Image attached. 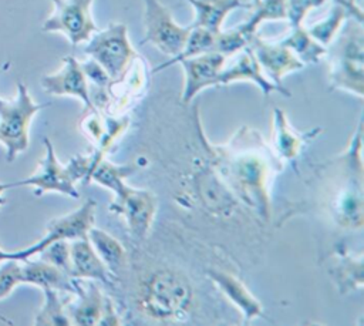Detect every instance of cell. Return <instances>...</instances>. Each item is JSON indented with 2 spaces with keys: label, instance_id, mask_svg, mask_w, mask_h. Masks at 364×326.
<instances>
[{
  "label": "cell",
  "instance_id": "obj_30",
  "mask_svg": "<svg viewBox=\"0 0 364 326\" xmlns=\"http://www.w3.org/2000/svg\"><path fill=\"white\" fill-rule=\"evenodd\" d=\"M336 283L340 286V293H346L363 286V261L361 256L350 258L343 255L334 270Z\"/></svg>",
  "mask_w": 364,
  "mask_h": 326
},
{
  "label": "cell",
  "instance_id": "obj_28",
  "mask_svg": "<svg viewBox=\"0 0 364 326\" xmlns=\"http://www.w3.org/2000/svg\"><path fill=\"white\" fill-rule=\"evenodd\" d=\"M44 293V302L34 316V325L37 326H68L71 320L67 313L65 302L61 299L60 292L51 288L41 289Z\"/></svg>",
  "mask_w": 364,
  "mask_h": 326
},
{
  "label": "cell",
  "instance_id": "obj_12",
  "mask_svg": "<svg viewBox=\"0 0 364 326\" xmlns=\"http://www.w3.org/2000/svg\"><path fill=\"white\" fill-rule=\"evenodd\" d=\"M247 46L253 51L264 75L280 88H286L282 84L284 75L304 68V64L289 47L280 43V40L269 41L257 34H253L249 38Z\"/></svg>",
  "mask_w": 364,
  "mask_h": 326
},
{
  "label": "cell",
  "instance_id": "obj_7",
  "mask_svg": "<svg viewBox=\"0 0 364 326\" xmlns=\"http://www.w3.org/2000/svg\"><path fill=\"white\" fill-rule=\"evenodd\" d=\"M95 211L97 202L88 198L77 209L65 215L53 218L46 226L44 236L27 248L11 251V259L24 261L33 258L57 241H74L78 238H87L90 228L95 222Z\"/></svg>",
  "mask_w": 364,
  "mask_h": 326
},
{
  "label": "cell",
  "instance_id": "obj_13",
  "mask_svg": "<svg viewBox=\"0 0 364 326\" xmlns=\"http://www.w3.org/2000/svg\"><path fill=\"white\" fill-rule=\"evenodd\" d=\"M226 61L228 57L216 51L181 60L179 64L185 73L182 102L189 104L205 88L216 87Z\"/></svg>",
  "mask_w": 364,
  "mask_h": 326
},
{
  "label": "cell",
  "instance_id": "obj_27",
  "mask_svg": "<svg viewBox=\"0 0 364 326\" xmlns=\"http://www.w3.org/2000/svg\"><path fill=\"white\" fill-rule=\"evenodd\" d=\"M219 33V31H218ZM218 33L210 31L205 27H198V26H191L188 38L185 41L183 48L181 50V53L172 58H169L168 61H165L164 64L158 65L156 68L152 70V73H158L172 64L179 63L183 58L188 57H193V56H199L203 53H210V51H216V36Z\"/></svg>",
  "mask_w": 364,
  "mask_h": 326
},
{
  "label": "cell",
  "instance_id": "obj_2",
  "mask_svg": "<svg viewBox=\"0 0 364 326\" xmlns=\"http://www.w3.org/2000/svg\"><path fill=\"white\" fill-rule=\"evenodd\" d=\"M328 81L333 90L364 95V36L363 23L346 21L328 44Z\"/></svg>",
  "mask_w": 364,
  "mask_h": 326
},
{
  "label": "cell",
  "instance_id": "obj_32",
  "mask_svg": "<svg viewBox=\"0 0 364 326\" xmlns=\"http://www.w3.org/2000/svg\"><path fill=\"white\" fill-rule=\"evenodd\" d=\"M40 259L60 268L68 275L70 270V241H57L38 253ZM70 276V275H68Z\"/></svg>",
  "mask_w": 364,
  "mask_h": 326
},
{
  "label": "cell",
  "instance_id": "obj_24",
  "mask_svg": "<svg viewBox=\"0 0 364 326\" xmlns=\"http://www.w3.org/2000/svg\"><path fill=\"white\" fill-rule=\"evenodd\" d=\"M87 238L97 255L108 268V270L112 273L117 272L125 259V248L122 246V243L108 232L94 225L90 228Z\"/></svg>",
  "mask_w": 364,
  "mask_h": 326
},
{
  "label": "cell",
  "instance_id": "obj_17",
  "mask_svg": "<svg viewBox=\"0 0 364 326\" xmlns=\"http://www.w3.org/2000/svg\"><path fill=\"white\" fill-rule=\"evenodd\" d=\"M208 276L219 288V290L235 305L250 322L263 315L262 302L245 286V283L235 275L218 269H208Z\"/></svg>",
  "mask_w": 364,
  "mask_h": 326
},
{
  "label": "cell",
  "instance_id": "obj_19",
  "mask_svg": "<svg viewBox=\"0 0 364 326\" xmlns=\"http://www.w3.org/2000/svg\"><path fill=\"white\" fill-rule=\"evenodd\" d=\"M274 121V147L277 151V155L283 159H287L290 162H294L297 157L300 155L301 148L309 142L311 137H314V132H300L297 131L287 120L284 111L280 108L274 110L273 114Z\"/></svg>",
  "mask_w": 364,
  "mask_h": 326
},
{
  "label": "cell",
  "instance_id": "obj_38",
  "mask_svg": "<svg viewBox=\"0 0 364 326\" xmlns=\"http://www.w3.org/2000/svg\"><path fill=\"white\" fill-rule=\"evenodd\" d=\"M1 100H3V98H0V102H1Z\"/></svg>",
  "mask_w": 364,
  "mask_h": 326
},
{
  "label": "cell",
  "instance_id": "obj_6",
  "mask_svg": "<svg viewBox=\"0 0 364 326\" xmlns=\"http://www.w3.org/2000/svg\"><path fill=\"white\" fill-rule=\"evenodd\" d=\"M84 53L104 68L111 81L122 77L138 56L129 41L127 24L119 21L97 30L88 38Z\"/></svg>",
  "mask_w": 364,
  "mask_h": 326
},
{
  "label": "cell",
  "instance_id": "obj_1",
  "mask_svg": "<svg viewBox=\"0 0 364 326\" xmlns=\"http://www.w3.org/2000/svg\"><path fill=\"white\" fill-rule=\"evenodd\" d=\"M236 137L239 142L233 137L230 144L212 148L216 172L235 196L256 209L260 216L269 218V178L273 155L256 132L252 147H243L240 132Z\"/></svg>",
  "mask_w": 364,
  "mask_h": 326
},
{
  "label": "cell",
  "instance_id": "obj_34",
  "mask_svg": "<svg viewBox=\"0 0 364 326\" xmlns=\"http://www.w3.org/2000/svg\"><path fill=\"white\" fill-rule=\"evenodd\" d=\"M334 3L343 6L348 13V17L363 23V0H333Z\"/></svg>",
  "mask_w": 364,
  "mask_h": 326
},
{
  "label": "cell",
  "instance_id": "obj_15",
  "mask_svg": "<svg viewBox=\"0 0 364 326\" xmlns=\"http://www.w3.org/2000/svg\"><path fill=\"white\" fill-rule=\"evenodd\" d=\"M73 300L65 303L71 325H98L107 298L97 286L95 280L74 279Z\"/></svg>",
  "mask_w": 364,
  "mask_h": 326
},
{
  "label": "cell",
  "instance_id": "obj_22",
  "mask_svg": "<svg viewBox=\"0 0 364 326\" xmlns=\"http://www.w3.org/2000/svg\"><path fill=\"white\" fill-rule=\"evenodd\" d=\"M138 169L135 164L117 165L104 158L92 159L91 155V167L87 175L88 181L97 182L98 185L109 189L114 195L127 186L125 179Z\"/></svg>",
  "mask_w": 364,
  "mask_h": 326
},
{
  "label": "cell",
  "instance_id": "obj_37",
  "mask_svg": "<svg viewBox=\"0 0 364 326\" xmlns=\"http://www.w3.org/2000/svg\"><path fill=\"white\" fill-rule=\"evenodd\" d=\"M7 259H11V251H6L3 249V246L0 245V263L7 261Z\"/></svg>",
  "mask_w": 364,
  "mask_h": 326
},
{
  "label": "cell",
  "instance_id": "obj_25",
  "mask_svg": "<svg viewBox=\"0 0 364 326\" xmlns=\"http://www.w3.org/2000/svg\"><path fill=\"white\" fill-rule=\"evenodd\" d=\"M249 9L250 17L243 24L237 26L249 38L256 34L257 27L263 21L287 20L286 0H252Z\"/></svg>",
  "mask_w": 364,
  "mask_h": 326
},
{
  "label": "cell",
  "instance_id": "obj_4",
  "mask_svg": "<svg viewBox=\"0 0 364 326\" xmlns=\"http://www.w3.org/2000/svg\"><path fill=\"white\" fill-rule=\"evenodd\" d=\"M44 148L46 154L44 158L40 161L37 171L20 181H14L16 186H33L34 195L40 196L48 192L63 194L71 198H80V192L75 186L78 181L85 179L90 161L87 155H75L73 157L68 164L63 165L54 151L53 142L50 138H44Z\"/></svg>",
  "mask_w": 364,
  "mask_h": 326
},
{
  "label": "cell",
  "instance_id": "obj_3",
  "mask_svg": "<svg viewBox=\"0 0 364 326\" xmlns=\"http://www.w3.org/2000/svg\"><path fill=\"white\" fill-rule=\"evenodd\" d=\"M192 303V286L178 270L158 269L141 288V307L154 319L181 320Z\"/></svg>",
  "mask_w": 364,
  "mask_h": 326
},
{
  "label": "cell",
  "instance_id": "obj_21",
  "mask_svg": "<svg viewBox=\"0 0 364 326\" xmlns=\"http://www.w3.org/2000/svg\"><path fill=\"white\" fill-rule=\"evenodd\" d=\"M198 192L203 205L212 211L213 214L226 215L230 212L235 204V195L228 188V185L222 181V178L213 171L203 172L199 177Z\"/></svg>",
  "mask_w": 364,
  "mask_h": 326
},
{
  "label": "cell",
  "instance_id": "obj_18",
  "mask_svg": "<svg viewBox=\"0 0 364 326\" xmlns=\"http://www.w3.org/2000/svg\"><path fill=\"white\" fill-rule=\"evenodd\" d=\"M21 262V275L23 283L38 286L40 289L51 288L60 293H73L74 292V279L70 278L60 268L43 261H33L31 258L20 261Z\"/></svg>",
  "mask_w": 364,
  "mask_h": 326
},
{
  "label": "cell",
  "instance_id": "obj_9",
  "mask_svg": "<svg viewBox=\"0 0 364 326\" xmlns=\"http://www.w3.org/2000/svg\"><path fill=\"white\" fill-rule=\"evenodd\" d=\"M144 3V43H151L169 58L178 56L185 46L191 26L178 24L171 11L159 0H142Z\"/></svg>",
  "mask_w": 364,
  "mask_h": 326
},
{
  "label": "cell",
  "instance_id": "obj_8",
  "mask_svg": "<svg viewBox=\"0 0 364 326\" xmlns=\"http://www.w3.org/2000/svg\"><path fill=\"white\" fill-rule=\"evenodd\" d=\"M94 0H53L54 9L44 20V33H61L73 47L87 43L98 30L91 14Z\"/></svg>",
  "mask_w": 364,
  "mask_h": 326
},
{
  "label": "cell",
  "instance_id": "obj_26",
  "mask_svg": "<svg viewBox=\"0 0 364 326\" xmlns=\"http://www.w3.org/2000/svg\"><path fill=\"white\" fill-rule=\"evenodd\" d=\"M280 43L289 47L304 65L318 63L327 53V47L314 40L303 26L291 27V31Z\"/></svg>",
  "mask_w": 364,
  "mask_h": 326
},
{
  "label": "cell",
  "instance_id": "obj_33",
  "mask_svg": "<svg viewBox=\"0 0 364 326\" xmlns=\"http://www.w3.org/2000/svg\"><path fill=\"white\" fill-rule=\"evenodd\" d=\"M328 0H286L287 20L291 27L303 26L307 14Z\"/></svg>",
  "mask_w": 364,
  "mask_h": 326
},
{
  "label": "cell",
  "instance_id": "obj_20",
  "mask_svg": "<svg viewBox=\"0 0 364 326\" xmlns=\"http://www.w3.org/2000/svg\"><path fill=\"white\" fill-rule=\"evenodd\" d=\"M195 9V21L191 26L220 31L225 19L236 9H246L249 3L242 0H186Z\"/></svg>",
  "mask_w": 364,
  "mask_h": 326
},
{
  "label": "cell",
  "instance_id": "obj_31",
  "mask_svg": "<svg viewBox=\"0 0 364 326\" xmlns=\"http://www.w3.org/2000/svg\"><path fill=\"white\" fill-rule=\"evenodd\" d=\"M23 285L21 275V262L17 259H7L0 263V300L9 298L13 290ZM0 319L6 323H11L9 319L0 316Z\"/></svg>",
  "mask_w": 364,
  "mask_h": 326
},
{
  "label": "cell",
  "instance_id": "obj_14",
  "mask_svg": "<svg viewBox=\"0 0 364 326\" xmlns=\"http://www.w3.org/2000/svg\"><path fill=\"white\" fill-rule=\"evenodd\" d=\"M232 57L233 58L230 63L226 61V64L219 75L218 85H228V84L237 83V81H250V83L256 84L264 95H269L272 93H280L286 97L291 95L287 88L277 87L273 81H270L264 75L260 64L257 63V60L249 46H246L243 50L237 51Z\"/></svg>",
  "mask_w": 364,
  "mask_h": 326
},
{
  "label": "cell",
  "instance_id": "obj_11",
  "mask_svg": "<svg viewBox=\"0 0 364 326\" xmlns=\"http://www.w3.org/2000/svg\"><path fill=\"white\" fill-rule=\"evenodd\" d=\"M40 84L41 88L50 95L75 97L88 111H97L91 101L87 75L81 67V63L74 56H65L61 67L51 74L43 75Z\"/></svg>",
  "mask_w": 364,
  "mask_h": 326
},
{
  "label": "cell",
  "instance_id": "obj_29",
  "mask_svg": "<svg viewBox=\"0 0 364 326\" xmlns=\"http://www.w3.org/2000/svg\"><path fill=\"white\" fill-rule=\"evenodd\" d=\"M347 19H348V13L346 11V9L343 6L334 3L330 13L326 17H323L321 20H318L314 24H311L310 27H307V31L321 46L328 47V44L336 38V36L341 30L343 24L347 21Z\"/></svg>",
  "mask_w": 364,
  "mask_h": 326
},
{
  "label": "cell",
  "instance_id": "obj_35",
  "mask_svg": "<svg viewBox=\"0 0 364 326\" xmlns=\"http://www.w3.org/2000/svg\"><path fill=\"white\" fill-rule=\"evenodd\" d=\"M119 323H121V320L118 317V313L115 312L114 303L109 298H107L105 306H104V313H102V317L98 325H119Z\"/></svg>",
  "mask_w": 364,
  "mask_h": 326
},
{
  "label": "cell",
  "instance_id": "obj_16",
  "mask_svg": "<svg viewBox=\"0 0 364 326\" xmlns=\"http://www.w3.org/2000/svg\"><path fill=\"white\" fill-rule=\"evenodd\" d=\"M70 278L108 283L109 270L94 251L88 238L70 241Z\"/></svg>",
  "mask_w": 364,
  "mask_h": 326
},
{
  "label": "cell",
  "instance_id": "obj_23",
  "mask_svg": "<svg viewBox=\"0 0 364 326\" xmlns=\"http://www.w3.org/2000/svg\"><path fill=\"white\" fill-rule=\"evenodd\" d=\"M333 215L341 226L361 228L363 225V194L361 184L348 186L338 192L333 204Z\"/></svg>",
  "mask_w": 364,
  "mask_h": 326
},
{
  "label": "cell",
  "instance_id": "obj_5",
  "mask_svg": "<svg viewBox=\"0 0 364 326\" xmlns=\"http://www.w3.org/2000/svg\"><path fill=\"white\" fill-rule=\"evenodd\" d=\"M50 104H38L33 100L24 83L17 84L13 100L0 102V142L6 148V158L13 162L18 154L30 145V125L34 115Z\"/></svg>",
  "mask_w": 364,
  "mask_h": 326
},
{
  "label": "cell",
  "instance_id": "obj_36",
  "mask_svg": "<svg viewBox=\"0 0 364 326\" xmlns=\"http://www.w3.org/2000/svg\"><path fill=\"white\" fill-rule=\"evenodd\" d=\"M10 188H16V184L14 182H0V209L1 206L6 204V199H4V192Z\"/></svg>",
  "mask_w": 364,
  "mask_h": 326
},
{
  "label": "cell",
  "instance_id": "obj_10",
  "mask_svg": "<svg viewBox=\"0 0 364 326\" xmlns=\"http://www.w3.org/2000/svg\"><path fill=\"white\" fill-rule=\"evenodd\" d=\"M109 209L124 218L134 238L144 239L154 224L158 201L152 191L132 188L127 184L124 189L114 195Z\"/></svg>",
  "mask_w": 364,
  "mask_h": 326
}]
</instances>
